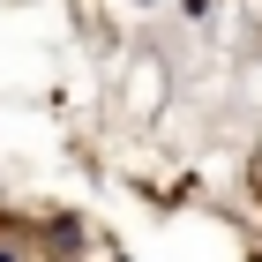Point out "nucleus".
I'll list each match as a JSON object with an SVG mask.
<instances>
[{"instance_id": "nucleus-1", "label": "nucleus", "mask_w": 262, "mask_h": 262, "mask_svg": "<svg viewBox=\"0 0 262 262\" xmlns=\"http://www.w3.org/2000/svg\"><path fill=\"white\" fill-rule=\"evenodd\" d=\"M0 262H15V255H0Z\"/></svg>"}]
</instances>
